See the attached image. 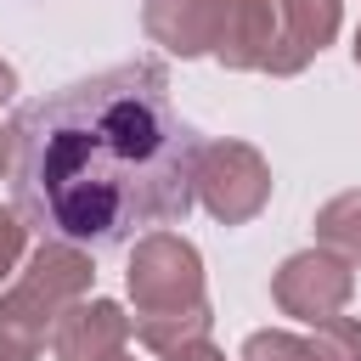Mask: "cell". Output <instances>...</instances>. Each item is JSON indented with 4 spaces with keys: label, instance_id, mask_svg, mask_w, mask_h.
Segmentation results:
<instances>
[{
    "label": "cell",
    "instance_id": "d6986e66",
    "mask_svg": "<svg viewBox=\"0 0 361 361\" xmlns=\"http://www.w3.org/2000/svg\"><path fill=\"white\" fill-rule=\"evenodd\" d=\"M118 361H130V355H118Z\"/></svg>",
    "mask_w": 361,
    "mask_h": 361
},
{
    "label": "cell",
    "instance_id": "5b68a950",
    "mask_svg": "<svg viewBox=\"0 0 361 361\" xmlns=\"http://www.w3.org/2000/svg\"><path fill=\"white\" fill-rule=\"evenodd\" d=\"M350 293H355V265L338 259V254L322 248V243L288 254V259L276 265V276H271V299H276V310L293 316V322H310V327L327 322V316H344Z\"/></svg>",
    "mask_w": 361,
    "mask_h": 361
},
{
    "label": "cell",
    "instance_id": "277c9868",
    "mask_svg": "<svg viewBox=\"0 0 361 361\" xmlns=\"http://www.w3.org/2000/svg\"><path fill=\"white\" fill-rule=\"evenodd\" d=\"M192 186H197V203L220 226H248L271 203V164L248 141H203Z\"/></svg>",
    "mask_w": 361,
    "mask_h": 361
},
{
    "label": "cell",
    "instance_id": "3957f363",
    "mask_svg": "<svg viewBox=\"0 0 361 361\" xmlns=\"http://www.w3.org/2000/svg\"><path fill=\"white\" fill-rule=\"evenodd\" d=\"M124 288H130L135 316H164V310L209 305L203 299V254L180 231H169V226L135 237L130 265H124Z\"/></svg>",
    "mask_w": 361,
    "mask_h": 361
},
{
    "label": "cell",
    "instance_id": "4fadbf2b",
    "mask_svg": "<svg viewBox=\"0 0 361 361\" xmlns=\"http://www.w3.org/2000/svg\"><path fill=\"white\" fill-rule=\"evenodd\" d=\"M243 361H310V338L288 327H259L243 338Z\"/></svg>",
    "mask_w": 361,
    "mask_h": 361
},
{
    "label": "cell",
    "instance_id": "8992f818",
    "mask_svg": "<svg viewBox=\"0 0 361 361\" xmlns=\"http://www.w3.org/2000/svg\"><path fill=\"white\" fill-rule=\"evenodd\" d=\"M338 23H344V0H276V45H271L265 73L276 79L305 73L338 39Z\"/></svg>",
    "mask_w": 361,
    "mask_h": 361
},
{
    "label": "cell",
    "instance_id": "e0dca14e",
    "mask_svg": "<svg viewBox=\"0 0 361 361\" xmlns=\"http://www.w3.org/2000/svg\"><path fill=\"white\" fill-rule=\"evenodd\" d=\"M11 169V130H0V175Z\"/></svg>",
    "mask_w": 361,
    "mask_h": 361
},
{
    "label": "cell",
    "instance_id": "5bb4252c",
    "mask_svg": "<svg viewBox=\"0 0 361 361\" xmlns=\"http://www.w3.org/2000/svg\"><path fill=\"white\" fill-rule=\"evenodd\" d=\"M23 254H28V220H23V209L11 203V209H0V282L23 265Z\"/></svg>",
    "mask_w": 361,
    "mask_h": 361
},
{
    "label": "cell",
    "instance_id": "7c38bea8",
    "mask_svg": "<svg viewBox=\"0 0 361 361\" xmlns=\"http://www.w3.org/2000/svg\"><path fill=\"white\" fill-rule=\"evenodd\" d=\"M310 361H361V322L355 316H327L310 333Z\"/></svg>",
    "mask_w": 361,
    "mask_h": 361
},
{
    "label": "cell",
    "instance_id": "ba28073f",
    "mask_svg": "<svg viewBox=\"0 0 361 361\" xmlns=\"http://www.w3.org/2000/svg\"><path fill=\"white\" fill-rule=\"evenodd\" d=\"M220 11H226V0H147L141 6V28H147L152 45H164L180 62H192V56L214 51Z\"/></svg>",
    "mask_w": 361,
    "mask_h": 361
},
{
    "label": "cell",
    "instance_id": "2e32d148",
    "mask_svg": "<svg viewBox=\"0 0 361 361\" xmlns=\"http://www.w3.org/2000/svg\"><path fill=\"white\" fill-rule=\"evenodd\" d=\"M11 90H17V68L0 56V102H11Z\"/></svg>",
    "mask_w": 361,
    "mask_h": 361
},
{
    "label": "cell",
    "instance_id": "8fae6325",
    "mask_svg": "<svg viewBox=\"0 0 361 361\" xmlns=\"http://www.w3.org/2000/svg\"><path fill=\"white\" fill-rule=\"evenodd\" d=\"M135 322V338L152 350V355H175L180 344L192 338H209V305H192V310H164V316H130Z\"/></svg>",
    "mask_w": 361,
    "mask_h": 361
},
{
    "label": "cell",
    "instance_id": "9c48e42d",
    "mask_svg": "<svg viewBox=\"0 0 361 361\" xmlns=\"http://www.w3.org/2000/svg\"><path fill=\"white\" fill-rule=\"evenodd\" d=\"M271 45H276V0H226L214 56L231 73H254L271 62Z\"/></svg>",
    "mask_w": 361,
    "mask_h": 361
},
{
    "label": "cell",
    "instance_id": "ac0fdd59",
    "mask_svg": "<svg viewBox=\"0 0 361 361\" xmlns=\"http://www.w3.org/2000/svg\"><path fill=\"white\" fill-rule=\"evenodd\" d=\"M355 68H361V28H355Z\"/></svg>",
    "mask_w": 361,
    "mask_h": 361
},
{
    "label": "cell",
    "instance_id": "52a82bcc",
    "mask_svg": "<svg viewBox=\"0 0 361 361\" xmlns=\"http://www.w3.org/2000/svg\"><path fill=\"white\" fill-rule=\"evenodd\" d=\"M135 322L124 316V305L113 299H73L51 333V355L56 361H118L124 344H130Z\"/></svg>",
    "mask_w": 361,
    "mask_h": 361
},
{
    "label": "cell",
    "instance_id": "9a60e30c",
    "mask_svg": "<svg viewBox=\"0 0 361 361\" xmlns=\"http://www.w3.org/2000/svg\"><path fill=\"white\" fill-rule=\"evenodd\" d=\"M169 361H226V355H220V350H214L209 338H192V344H180V350H175Z\"/></svg>",
    "mask_w": 361,
    "mask_h": 361
},
{
    "label": "cell",
    "instance_id": "30bf717a",
    "mask_svg": "<svg viewBox=\"0 0 361 361\" xmlns=\"http://www.w3.org/2000/svg\"><path fill=\"white\" fill-rule=\"evenodd\" d=\"M316 243L333 248L338 259L361 265V186H350L316 209Z\"/></svg>",
    "mask_w": 361,
    "mask_h": 361
},
{
    "label": "cell",
    "instance_id": "6da1fadb",
    "mask_svg": "<svg viewBox=\"0 0 361 361\" xmlns=\"http://www.w3.org/2000/svg\"><path fill=\"white\" fill-rule=\"evenodd\" d=\"M197 135L158 62H118L11 118V192L39 237L118 248L197 203Z\"/></svg>",
    "mask_w": 361,
    "mask_h": 361
},
{
    "label": "cell",
    "instance_id": "7a4b0ae2",
    "mask_svg": "<svg viewBox=\"0 0 361 361\" xmlns=\"http://www.w3.org/2000/svg\"><path fill=\"white\" fill-rule=\"evenodd\" d=\"M96 282V265L79 243H62V237H45L23 276L0 293V361H39L45 338L56 333L62 310L73 299H85Z\"/></svg>",
    "mask_w": 361,
    "mask_h": 361
}]
</instances>
